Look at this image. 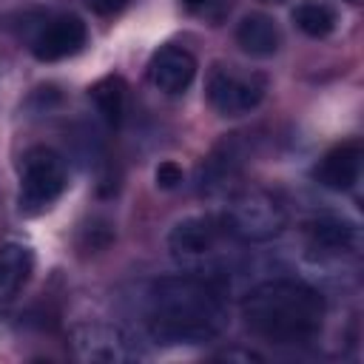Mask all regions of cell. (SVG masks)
I'll use <instances>...</instances> for the list:
<instances>
[{
	"instance_id": "cell-15",
	"label": "cell",
	"mask_w": 364,
	"mask_h": 364,
	"mask_svg": "<svg viewBox=\"0 0 364 364\" xmlns=\"http://www.w3.org/2000/svg\"><path fill=\"white\" fill-rule=\"evenodd\" d=\"M293 23L307 34V37H316V40H321V37H327L333 28H336V11L327 6V3H301V6H296V11H293Z\"/></svg>"
},
{
	"instance_id": "cell-10",
	"label": "cell",
	"mask_w": 364,
	"mask_h": 364,
	"mask_svg": "<svg viewBox=\"0 0 364 364\" xmlns=\"http://www.w3.org/2000/svg\"><path fill=\"white\" fill-rule=\"evenodd\" d=\"M358 176H361V145L355 139L330 148L313 168V179L327 191H350L358 182Z\"/></svg>"
},
{
	"instance_id": "cell-19",
	"label": "cell",
	"mask_w": 364,
	"mask_h": 364,
	"mask_svg": "<svg viewBox=\"0 0 364 364\" xmlns=\"http://www.w3.org/2000/svg\"><path fill=\"white\" fill-rule=\"evenodd\" d=\"M262 3H282V0H262Z\"/></svg>"
},
{
	"instance_id": "cell-2",
	"label": "cell",
	"mask_w": 364,
	"mask_h": 364,
	"mask_svg": "<svg viewBox=\"0 0 364 364\" xmlns=\"http://www.w3.org/2000/svg\"><path fill=\"white\" fill-rule=\"evenodd\" d=\"M247 330L270 344H304L324 324V299L316 287L293 279H270L242 299Z\"/></svg>"
},
{
	"instance_id": "cell-3",
	"label": "cell",
	"mask_w": 364,
	"mask_h": 364,
	"mask_svg": "<svg viewBox=\"0 0 364 364\" xmlns=\"http://www.w3.org/2000/svg\"><path fill=\"white\" fill-rule=\"evenodd\" d=\"M219 222L225 233H230L239 242H270L284 230L287 208L273 191L247 188L230 196Z\"/></svg>"
},
{
	"instance_id": "cell-12",
	"label": "cell",
	"mask_w": 364,
	"mask_h": 364,
	"mask_svg": "<svg viewBox=\"0 0 364 364\" xmlns=\"http://www.w3.org/2000/svg\"><path fill=\"white\" fill-rule=\"evenodd\" d=\"M236 43L242 51L253 54V57H270L279 51V43H282V34H279V26L267 17V14H245L236 26Z\"/></svg>"
},
{
	"instance_id": "cell-4",
	"label": "cell",
	"mask_w": 364,
	"mask_h": 364,
	"mask_svg": "<svg viewBox=\"0 0 364 364\" xmlns=\"http://www.w3.org/2000/svg\"><path fill=\"white\" fill-rule=\"evenodd\" d=\"M68 185V171L65 159L48 148V145H34L23 154L20 159V210L26 213H40L51 208L60 193Z\"/></svg>"
},
{
	"instance_id": "cell-8",
	"label": "cell",
	"mask_w": 364,
	"mask_h": 364,
	"mask_svg": "<svg viewBox=\"0 0 364 364\" xmlns=\"http://www.w3.org/2000/svg\"><path fill=\"white\" fill-rule=\"evenodd\" d=\"M222 233H225V228H222L219 219H213V216H188V219L176 222L171 236H168L171 256L179 259V262L202 259L216 247Z\"/></svg>"
},
{
	"instance_id": "cell-9",
	"label": "cell",
	"mask_w": 364,
	"mask_h": 364,
	"mask_svg": "<svg viewBox=\"0 0 364 364\" xmlns=\"http://www.w3.org/2000/svg\"><path fill=\"white\" fill-rule=\"evenodd\" d=\"M151 82L165 94H182L196 77V60L179 46H162L148 63Z\"/></svg>"
},
{
	"instance_id": "cell-11",
	"label": "cell",
	"mask_w": 364,
	"mask_h": 364,
	"mask_svg": "<svg viewBox=\"0 0 364 364\" xmlns=\"http://www.w3.org/2000/svg\"><path fill=\"white\" fill-rule=\"evenodd\" d=\"M34 270V256L26 245L20 242H6L0 247V316L14 304L26 282L31 279Z\"/></svg>"
},
{
	"instance_id": "cell-17",
	"label": "cell",
	"mask_w": 364,
	"mask_h": 364,
	"mask_svg": "<svg viewBox=\"0 0 364 364\" xmlns=\"http://www.w3.org/2000/svg\"><path fill=\"white\" fill-rule=\"evenodd\" d=\"M85 6L100 17H114L128 6V0H85Z\"/></svg>"
},
{
	"instance_id": "cell-5",
	"label": "cell",
	"mask_w": 364,
	"mask_h": 364,
	"mask_svg": "<svg viewBox=\"0 0 364 364\" xmlns=\"http://www.w3.org/2000/svg\"><path fill=\"white\" fill-rule=\"evenodd\" d=\"M208 102L222 117H242L264 100V80L256 74H242L236 68L216 65L205 85Z\"/></svg>"
},
{
	"instance_id": "cell-14",
	"label": "cell",
	"mask_w": 364,
	"mask_h": 364,
	"mask_svg": "<svg viewBox=\"0 0 364 364\" xmlns=\"http://www.w3.org/2000/svg\"><path fill=\"white\" fill-rule=\"evenodd\" d=\"M125 80L117 77V74H108L102 80H97L91 88H88V97L94 102V108L102 114V119L108 125H119L122 122V114H125Z\"/></svg>"
},
{
	"instance_id": "cell-16",
	"label": "cell",
	"mask_w": 364,
	"mask_h": 364,
	"mask_svg": "<svg viewBox=\"0 0 364 364\" xmlns=\"http://www.w3.org/2000/svg\"><path fill=\"white\" fill-rule=\"evenodd\" d=\"M154 179H156V188H162V191H173V188L182 182V168H179L176 162L165 159V162H159V165H156Z\"/></svg>"
},
{
	"instance_id": "cell-20",
	"label": "cell",
	"mask_w": 364,
	"mask_h": 364,
	"mask_svg": "<svg viewBox=\"0 0 364 364\" xmlns=\"http://www.w3.org/2000/svg\"><path fill=\"white\" fill-rule=\"evenodd\" d=\"M350 3H358V0H350Z\"/></svg>"
},
{
	"instance_id": "cell-7",
	"label": "cell",
	"mask_w": 364,
	"mask_h": 364,
	"mask_svg": "<svg viewBox=\"0 0 364 364\" xmlns=\"http://www.w3.org/2000/svg\"><path fill=\"white\" fill-rule=\"evenodd\" d=\"M85 43H88L85 23L74 14H60L37 31V37L31 40V51L43 63H57V60H65V57L82 51Z\"/></svg>"
},
{
	"instance_id": "cell-1",
	"label": "cell",
	"mask_w": 364,
	"mask_h": 364,
	"mask_svg": "<svg viewBox=\"0 0 364 364\" xmlns=\"http://www.w3.org/2000/svg\"><path fill=\"white\" fill-rule=\"evenodd\" d=\"M228 324L225 293L199 276H165L148 290V330L162 344H205Z\"/></svg>"
},
{
	"instance_id": "cell-13",
	"label": "cell",
	"mask_w": 364,
	"mask_h": 364,
	"mask_svg": "<svg viewBox=\"0 0 364 364\" xmlns=\"http://www.w3.org/2000/svg\"><path fill=\"white\" fill-rule=\"evenodd\" d=\"M307 242L321 253H344L355 242V228L336 216H321L307 225Z\"/></svg>"
},
{
	"instance_id": "cell-6",
	"label": "cell",
	"mask_w": 364,
	"mask_h": 364,
	"mask_svg": "<svg viewBox=\"0 0 364 364\" xmlns=\"http://www.w3.org/2000/svg\"><path fill=\"white\" fill-rule=\"evenodd\" d=\"M74 350L85 361H134L142 358L136 341L111 324H85L74 333Z\"/></svg>"
},
{
	"instance_id": "cell-18",
	"label": "cell",
	"mask_w": 364,
	"mask_h": 364,
	"mask_svg": "<svg viewBox=\"0 0 364 364\" xmlns=\"http://www.w3.org/2000/svg\"><path fill=\"white\" fill-rule=\"evenodd\" d=\"M182 3H185V6H205L208 0H182Z\"/></svg>"
}]
</instances>
